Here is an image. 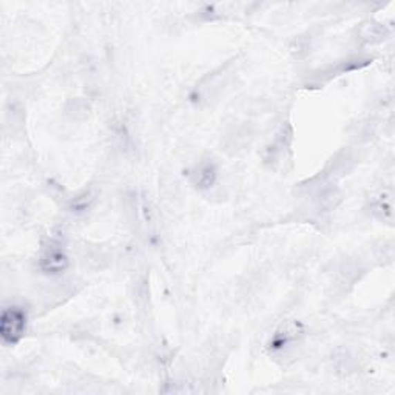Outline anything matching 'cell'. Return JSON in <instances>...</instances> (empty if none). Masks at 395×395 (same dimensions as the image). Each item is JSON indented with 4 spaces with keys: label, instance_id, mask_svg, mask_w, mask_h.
<instances>
[{
    "label": "cell",
    "instance_id": "obj_1",
    "mask_svg": "<svg viewBox=\"0 0 395 395\" xmlns=\"http://www.w3.org/2000/svg\"><path fill=\"white\" fill-rule=\"evenodd\" d=\"M26 326L25 314L17 307L5 309L0 318V335L8 345H15L22 338Z\"/></svg>",
    "mask_w": 395,
    "mask_h": 395
},
{
    "label": "cell",
    "instance_id": "obj_2",
    "mask_svg": "<svg viewBox=\"0 0 395 395\" xmlns=\"http://www.w3.org/2000/svg\"><path fill=\"white\" fill-rule=\"evenodd\" d=\"M41 269L47 273H61L68 266V256L65 253L61 244H55L50 242L48 246H45L42 250L41 260H39Z\"/></svg>",
    "mask_w": 395,
    "mask_h": 395
},
{
    "label": "cell",
    "instance_id": "obj_3",
    "mask_svg": "<svg viewBox=\"0 0 395 395\" xmlns=\"http://www.w3.org/2000/svg\"><path fill=\"white\" fill-rule=\"evenodd\" d=\"M371 213L381 221H392V192L391 190H378L369 200Z\"/></svg>",
    "mask_w": 395,
    "mask_h": 395
},
{
    "label": "cell",
    "instance_id": "obj_4",
    "mask_svg": "<svg viewBox=\"0 0 395 395\" xmlns=\"http://www.w3.org/2000/svg\"><path fill=\"white\" fill-rule=\"evenodd\" d=\"M291 142H292L291 131H286L285 128H282L280 133L276 135V137L271 146L267 147L266 161L273 164V166L275 164H281L282 161L286 160L287 151H289V148H291Z\"/></svg>",
    "mask_w": 395,
    "mask_h": 395
},
{
    "label": "cell",
    "instance_id": "obj_5",
    "mask_svg": "<svg viewBox=\"0 0 395 395\" xmlns=\"http://www.w3.org/2000/svg\"><path fill=\"white\" fill-rule=\"evenodd\" d=\"M216 180V167L213 162L204 161L198 164L195 170L190 175V181L193 182V186L198 189H209L212 187Z\"/></svg>",
    "mask_w": 395,
    "mask_h": 395
},
{
    "label": "cell",
    "instance_id": "obj_6",
    "mask_svg": "<svg viewBox=\"0 0 395 395\" xmlns=\"http://www.w3.org/2000/svg\"><path fill=\"white\" fill-rule=\"evenodd\" d=\"M318 207L322 210H332L338 206L341 201V193L338 189L335 187H321L317 195Z\"/></svg>",
    "mask_w": 395,
    "mask_h": 395
},
{
    "label": "cell",
    "instance_id": "obj_7",
    "mask_svg": "<svg viewBox=\"0 0 395 395\" xmlns=\"http://www.w3.org/2000/svg\"><path fill=\"white\" fill-rule=\"evenodd\" d=\"M360 39L367 44H377L385 39V28L380 23L366 22L360 28Z\"/></svg>",
    "mask_w": 395,
    "mask_h": 395
}]
</instances>
